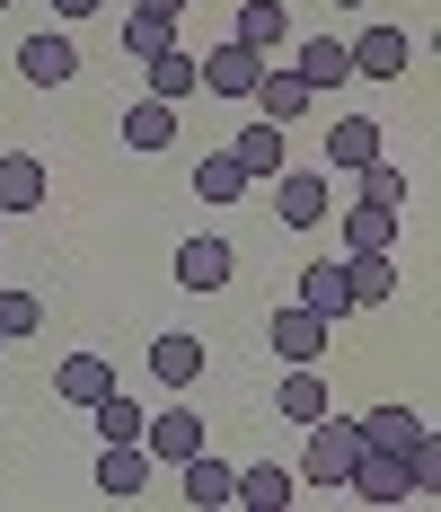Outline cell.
Segmentation results:
<instances>
[{"label":"cell","mask_w":441,"mask_h":512,"mask_svg":"<svg viewBox=\"0 0 441 512\" xmlns=\"http://www.w3.org/2000/svg\"><path fill=\"white\" fill-rule=\"evenodd\" d=\"M300 433H309V442H300V468H292V477L309 486V495H336V486H344V468L362 460V424L327 407L318 424H300Z\"/></svg>","instance_id":"cell-1"},{"label":"cell","mask_w":441,"mask_h":512,"mask_svg":"<svg viewBox=\"0 0 441 512\" xmlns=\"http://www.w3.org/2000/svg\"><path fill=\"white\" fill-rule=\"evenodd\" d=\"M327 212H336L327 168H274V221H283V230H318Z\"/></svg>","instance_id":"cell-2"},{"label":"cell","mask_w":441,"mask_h":512,"mask_svg":"<svg viewBox=\"0 0 441 512\" xmlns=\"http://www.w3.org/2000/svg\"><path fill=\"white\" fill-rule=\"evenodd\" d=\"M344 62H353V80H406L415 36L406 27H362V36H344Z\"/></svg>","instance_id":"cell-3"},{"label":"cell","mask_w":441,"mask_h":512,"mask_svg":"<svg viewBox=\"0 0 441 512\" xmlns=\"http://www.w3.org/2000/svg\"><path fill=\"white\" fill-rule=\"evenodd\" d=\"M247 106H256V115H265V124H283V133H292L300 115H309V106H318V89H309V80H300L292 62H265V71H256V89H247Z\"/></svg>","instance_id":"cell-4"},{"label":"cell","mask_w":441,"mask_h":512,"mask_svg":"<svg viewBox=\"0 0 441 512\" xmlns=\"http://www.w3.org/2000/svg\"><path fill=\"white\" fill-rule=\"evenodd\" d=\"M265 345H274V354L283 362H318L327 354V345H336V318H318V309H274V318H265Z\"/></svg>","instance_id":"cell-5"},{"label":"cell","mask_w":441,"mask_h":512,"mask_svg":"<svg viewBox=\"0 0 441 512\" xmlns=\"http://www.w3.org/2000/svg\"><path fill=\"white\" fill-rule=\"evenodd\" d=\"M80 71V45H71V27H36L27 45H18V80L27 89H62Z\"/></svg>","instance_id":"cell-6"},{"label":"cell","mask_w":441,"mask_h":512,"mask_svg":"<svg viewBox=\"0 0 441 512\" xmlns=\"http://www.w3.org/2000/svg\"><path fill=\"white\" fill-rule=\"evenodd\" d=\"M203 336H186V327H168V336H150V380H159V389H168V398H186V389H195L203 380Z\"/></svg>","instance_id":"cell-7"},{"label":"cell","mask_w":441,"mask_h":512,"mask_svg":"<svg viewBox=\"0 0 441 512\" xmlns=\"http://www.w3.org/2000/svg\"><path fill=\"white\" fill-rule=\"evenodd\" d=\"M142 451H150V460H168V468L195 460V451H203V415L186 407V398H177V407H159V415H142Z\"/></svg>","instance_id":"cell-8"},{"label":"cell","mask_w":441,"mask_h":512,"mask_svg":"<svg viewBox=\"0 0 441 512\" xmlns=\"http://www.w3.org/2000/svg\"><path fill=\"white\" fill-rule=\"evenodd\" d=\"M256 71H265V62H256L239 36H221V45H203V53H195V80L212 89V98H247V89H256Z\"/></svg>","instance_id":"cell-9"},{"label":"cell","mask_w":441,"mask_h":512,"mask_svg":"<svg viewBox=\"0 0 441 512\" xmlns=\"http://www.w3.org/2000/svg\"><path fill=\"white\" fill-rule=\"evenodd\" d=\"M292 495H300V477L283 460H256V468L230 477V504H239V512H292Z\"/></svg>","instance_id":"cell-10"},{"label":"cell","mask_w":441,"mask_h":512,"mask_svg":"<svg viewBox=\"0 0 441 512\" xmlns=\"http://www.w3.org/2000/svg\"><path fill=\"white\" fill-rule=\"evenodd\" d=\"M344 486H353L362 504H406V495H415V486H406V460H397V451H371V442H362V460L344 468Z\"/></svg>","instance_id":"cell-11"},{"label":"cell","mask_w":441,"mask_h":512,"mask_svg":"<svg viewBox=\"0 0 441 512\" xmlns=\"http://www.w3.org/2000/svg\"><path fill=\"white\" fill-rule=\"evenodd\" d=\"M230 36H239L256 62H274V45H292V9H283V0H239Z\"/></svg>","instance_id":"cell-12"},{"label":"cell","mask_w":441,"mask_h":512,"mask_svg":"<svg viewBox=\"0 0 441 512\" xmlns=\"http://www.w3.org/2000/svg\"><path fill=\"white\" fill-rule=\"evenodd\" d=\"M106 389H115V362L106 354H62L53 362V398H62V407H98Z\"/></svg>","instance_id":"cell-13"},{"label":"cell","mask_w":441,"mask_h":512,"mask_svg":"<svg viewBox=\"0 0 441 512\" xmlns=\"http://www.w3.org/2000/svg\"><path fill=\"white\" fill-rule=\"evenodd\" d=\"M230 274H239V256H230V239H186V248H177V283H186V292H221V283H230Z\"/></svg>","instance_id":"cell-14"},{"label":"cell","mask_w":441,"mask_h":512,"mask_svg":"<svg viewBox=\"0 0 441 512\" xmlns=\"http://www.w3.org/2000/svg\"><path fill=\"white\" fill-rule=\"evenodd\" d=\"M300 309H318V318H344L353 309V283H344V256H309L300 265V292H292Z\"/></svg>","instance_id":"cell-15"},{"label":"cell","mask_w":441,"mask_h":512,"mask_svg":"<svg viewBox=\"0 0 441 512\" xmlns=\"http://www.w3.org/2000/svg\"><path fill=\"white\" fill-rule=\"evenodd\" d=\"M45 195H53L45 159H36V151H0V212H36Z\"/></svg>","instance_id":"cell-16"},{"label":"cell","mask_w":441,"mask_h":512,"mask_svg":"<svg viewBox=\"0 0 441 512\" xmlns=\"http://www.w3.org/2000/svg\"><path fill=\"white\" fill-rule=\"evenodd\" d=\"M344 283H353V309L397 301V256L389 248H353V256H344Z\"/></svg>","instance_id":"cell-17"},{"label":"cell","mask_w":441,"mask_h":512,"mask_svg":"<svg viewBox=\"0 0 441 512\" xmlns=\"http://www.w3.org/2000/svg\"><path fill=\"white\" fill-rule=\"evenodd\" d=\"M142 486H150V451H142V442H106V451H98V495L133 504Z\"/></svg>","instance_id":"cell-18"},{"label":"cell","mask_w":441,"mask_h":512,"mask_svg":"<svg viewBox=\"0 0 441 512\" xmlns=\"http://www.w3.org/2000/svg\"><path fill=\"white\" fill-rule=\"evenodd\" d=\"M168 142H177V106L142 89V98L124 106V151H168Z\"/></svg>","instance_id":"cell-19"},{"label":"cell","mask_w":441,"mask_h":512,"mask_svg":"<svg viewBox=\"0 0 441 512\" xmlns=\"http://www.w3.org/2000/svg\"><path fill=\"white\" fill-rule=\"evenodd\" d=\"M230 159L265 186L274 168H292V159H283V124H265V115H256V124H239V133H230Z\"/></svg>","instance_id":"cell-20"},{"label":"cell","mask_w":441,"mask_h":512,"mask_svg":"<svg viewBox=\"0 0 441 512\" xmlns=\"http://www.w3.org/2000/svg\"><path fill=\"white\" fill-rule=\"evenodd\" d=\"M177 477H186V504H195V512H230V477H239L230 460L195 451V460H177Z\"/></svg>","instance_id":"cell-21"},{"label":"cell","mask_w":441,"mask_h":512,"mask_svg":"<svg viewBox=\"0 0 441 512\" xmlns=\"http://www.w3.org/2000/svg\"><path fill=\"white\" fill-rule=\"evenodd\" d=\"M292 71L318 89V98H327V89H344V80H353V62H344V36H300V62H292Z\"/></svg>","instance_id":"cell-22"},{"label":"cell","mask_w":441,"mask_h":512,"mask_svg":"<svg viewBox=\"0 0 441 512\" xmlns=\"http://www.w3.org/2000/svg\"><path fill=\"white\" fill-rule=\"evenodd\" d=\"M247 186H256V177H247L239 159H230V142H221V151H203V159H195V195H203V204H239Z\"/></svg>","instance_id":"cell-23"},{"label":"cell","mask_w":441,"mask_h":512,"mask_svg":"<svg viewBox=\"0 0 441 512\" xmlns=\"http://www.w3.org/2000/svg\"><path fill=\"white\" fill-rule=\"evenodd\" d=\"M362 159H380V124L371 115H336L327 124V168H362Z\"/></svg>","instance_id":"cell-24"},{"label":"cell","mask_w":441,"mask_h":512,"mask_svg":"<svg viewBox=\"0 0 441 512\" xmlns=\"http://www.w3.org/2000/svg\"><path fill=\"white\" fill-rule=\"evenodd\" d=\"M274 407L292 415V424H318V415L336 407V398H327V380H318V362H292V380L274 389Z\"/></svg>","instance_id":"cell-25"},{"label":"cell","mask_w":441,"mask_h":512,"mask_svg":"<svg viewBox=\"0 0 441 512\" xmlns=\"http://www.w3.org/2000/svg\"><path fill=\"white\" fill-rule=\"evenodd\" d=\"M336 230H344V256L353 248H397V204H353Z\"/></svg>","instance_id":"cell-26"},{"label":"cell","mask_w":441,"mask_h":512,"mask_svg":"<svg viewBox=\"0 0 441 512\" xmlns=\"http://www.w3.org/2000/svg\"><path fill=\"white\" fill-rule=\"evenodd\" d=\"M142 398H124V380H115V389H106L98 407H89V424H98V442H142Z\"/></svg>","instance_id":"cell-27"},{"label":"cell","mask_w":441,"mask_h":512,"mask_svg":"<svg viewBox=\"0 0 441 512\" xmlns=\"http://www.w3.org/2000/svg\"><path fill=\"white\" fill-rule=\"evenodd\" d=\"M203 80H195V45H168V53H150V98H195Z\"/></svg>","instance_id":"cell-28"},{"label":"cell","mask_w":441,"mask_h":512,"mask_svg":"<svg viewBox=\"0 0 441 512\" xmlns=\"http://www.w3.org/2000/svg\"><path fill=\"white\" fill-rule=\"evenodd\" d=\"M353 424H362L371 451H406V442L424 433V415H415V407H371V415H353Z\"/></svg>","instance_id":"cell-29"},{"label":"cell","mask_w":441,"mask_h":512,"mask_svg":"<svg viewBox=\"0 0 441 512\" xmlns=\"http://www.w3.org/2000/svg\"><path fill=\"white\" fill-rule=\"evenodd\" d=\"M177 27H186V18H159V9H133V18H124V53H133V62H150V53H168V45H177Z\"/></svg>","instance_id":"cell-30"},{"label":"cell","mask_w":441,"mask_h":512,"mask_svg":"<svg viewBox=\"0 0 441 512\" xmlns=\"http://www.w3.org/2000/svg\"><path fill=\"white\" fill-rule=\"evenodd\" d=\"M353 177H362V204H397V212H406V168H389V151L362 159Z\"/></svg>","instance_id":"cell-31"},{"label":"cell","mask_w":441,"mask_h":512,"mask_svg":"<svg viewBox=\"0 0 441 512\" xmlns=\"http://www.w3.org/2000/svg\"><path fill=\"white\" fill-rule=\"evenodd\" d=\"M36 327H45V301H36V292H0V336H9V345L36 336Z\"/></svg>","instance_id":"cell-32"},{"label":"cell","mask_w":441,"mask_h":512,"mask_svg":"<svg viewBox=\"0 0 441 512\" xmlns=\"http://www.w3.org/2000/svg\"><path fill=\"white\" fill-rule=\"evenodd\" d=\"M98 9H106V0H53V27H89Z\"/></svg>","instance_id":"cell-33"},{"label":"cell","mask_w":441,"mask_h":512,"mask_svg":"<svg viewBox=\"0 0 441 512\" xmlns=\"http://www.w3.org/2000/svg\"><path fill=\"white\" fill-rule=\"evenodd\" d=\"M133 9H159V18H186V0H133Z\"/></svg>","instance_id":"cell-34"},{"label":"cell","mask_w":441,"mask_h":512,"mask_svg":"<svg viewBox=\"0 0 441 512\" xmlns=\"http://www.w3.org/2000/svg\"><path fill=\"white\" fill-rule=\"evenodd\" d=\"M327 9H371V0H327Z\"/></svg>","instance_id":"cell-35"},{"label":"cell","mask_w":441,"mask_h":512,"mask_svg":"<svg viewBox=\"0 0 441 512\" xmlns=\"http://www.w3.org/2000/svg\"><path fill=\"white\" fill-rule=\"evenodd\" d=\"M0 354H9V336H0Z\"/></svg>","instance_id":"cell-36"},{"label":"cell","mask_w":441,"mask_h":512,"mask_svg":"<svg viewBox=\"0 0 441 512\" xmlns=\"http://www.w3.org/2000/svg\"><path fill=\"white\" fill-rule=\"evenodd\" d=\"M0 9H9V0H0Z\"/></svg>","instance_id":"cell-37"}]
</instances>
